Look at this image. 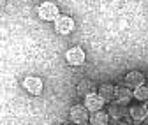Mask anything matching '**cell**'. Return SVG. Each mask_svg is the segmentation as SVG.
I'll return each instance as SVG.
<instances>
[{"mask_svg": "<svg viewBox=\"0 0 148 125\" xmlns=\"http://www.w3.org/2000/svg\"><path fill=\"white\" fill-rule=\"evenodd\" d=\"M37 14H39V18L44 20V21H55L60 16V9L53 2H42V4H39V7H37Z\"/></svg>", "mask_w": 148, "mask_h": 125, "instance_id": "cell-1", "label": "cell"}, {"mask_svg": "<svg viewBox=\"0 0 148 125\" xmlns=\"http://www.w3.org/2000/svg\"><path fill=\"white\" fill-rule=\"evenodd\" d=\"M53 25H55V32H58L62 35H69L74 30V20L71 16H65V14H60L53 21Z\"/></svg>", "mask_w": 148, "mask_h": 125, "instance_id": "cell-2", "label": "cell"}, {"mask_svg": "<svg viewBox=\"0 0 148 125\" xmlns=\"http://www.w3.org/2000/svg\"><path fill=\"white\" fill-rule=\"evenodd\" d=\"M65 60H67V64L72 65V67L83 65V64H85V51H83L79 46H74V48L67 49V53H65Z\"/></svg>", "mask_w": 148, "mask_h": 125, "instance_id": "cell-3", "label": "cell"}, {"mask_svg": "<svg viewBox=\"0 0 148 125\" xmlns=\"http://www.w3.org/2000/svg\"><path fill=\"white\" fill-rule=\"evenodd\" d=\"M69 118L76 123V125H81V123H86L88 122V118H90V113H88V109L85 108V106H72L71 108V111H69Z\"/></svg>", "mask_w": 148, "mask_h": 125, "instance_id": "cell-4", "label": "cell"}, {"mask_svg": "<svg viewBox=\"0 0 148 125\" xmlns=\"http://www.w3.org/2000/svg\"><path fill=\"white\" fill-rule=\"evenodd\" d=\"M102 106H104V99L95 92V94H90L85 97V108L88 109V113H95V111H102Z\"/></svg>", "mask_w": 148, "mask_h": 125, "instance_id": "cell-5", "label": "cell"}, {"mask_svg": "<svg viewBox=\"0 0 148 125\" xmlns=\"http://www.w3.org/2000/svg\"><path fill=\"white\" fill-rule=\"evenodd\" d=\"M23 86L27 88V92L32 94V95H41V94H42V88H44L42 79H41V78H35V76H28V78H25Z\"/></svg>", "mask_w": 148, "mask_h": 125, "instance_id": "cell-6", "label": "cell"}, {"mask_svg": "<svg viewBox=\"0 0 148 125\" xmlns=\"http://www.w3.org/2000/svg\"><path fill=\"white\" fill-rule=\"evenodd\" d=\"M141 85H145V74L143 72H139V70H131V72H127V76H125V86L127 88H136L138 86H141Z\"/></svg>", "mask_w": 148, "mask_h": 125, "instance_id": "cell-7", "label": "cell"}, {"mask_svg": "<svg viewBox=\"0 0 148 125\" xmlns=\"http://www.w3.org/2000/svg\"><path fill=\"white\" fill-rule=\"evenodd\" d=\"M131 99H132L131 88H127V86H116V90H115V100H116V104L127 106L129 102H131Z\"/></svg>", "mask_w": 148, "mask_h": 125, "instance_id": "cell-8", "label": "cell"}, {"mask_svg": "<svg viewBox=\"0 0 148 125\" xmlns=\"http://www.w3.org/2000/svg\"><path fill=\"white\" fill-rule=\"evenodd\" d=\"M95 90H97V86H95V83L92 79H81L78 83V88H76L78 95H81V97H86L90 94H95Z\"/></svg>", "mask_w": 148, "mask_h": 125, "instance_id": "cell-9", "label": "cell"}, {"mask_svg": "<svg viewBox=\"0 0 148 125\" xmlns=\"http://www.w3.org/2000/svg\"><path fill=\"white\" fill-rule=\"evenodd\" d=\"M129 115L132 116L134 122L141 123V122H145V118L148 116V111H146V108H145V104H136V106H131V111H129Z\"/></svg>", "mask_w": 148, "mask_h": 125, "instance_id": "cell-10", "label": "cell"}, {"mask_svg": "<svg viewBox=\"0 0 148 125\" xmlns=\"http://www.w3.org/2000/svg\"><path fill=\"white\" fill-rule=\"evenodd\" d=\"M115 90H116V86L106 83V85H101L97 88V94L104 99V102H109V100H115Z\"/></svg>", "mask_w": 148, "mask_h": 125, "instance_id": "cell-11", "label": "cell"}, {"mask_svg": "<svg viewBox=\"0 0 148 125\" xmlns=\"http://www.w3.org/2000/svg\"><path fill=\"white\" fill-rule=\"evenodd\" d=\"M90 125H108L109 122V115L104 111H95V113H90Z\"/></svg>", "mask_w": 148, "mask_h": 125, "instance_id": "cell-12", "label": "cell"}, {"mask_svg": "<svg viewBox=\"0 0 148 125\" xmlns=\"http://www.w3.org/2000/svg\"><path fill=\"white\" fill-rule=\"evenodd\" d=\"M108 115H109L111 118H115V120H120V118H123V116L127 115V108H125V106H120V104L111 106L109 111H108Z\"/></svg>", "mask_w": 148, "mask_h": 125, "instance_id": "cell-13", "label": "cell"}, {"mask_svg": "<svg viewBox=\"0 0 148 125\" xmlns=\"http://www.w3.org/2000/svg\"><path fill=\"white\" fill-rule=\"evenodd\" d=\"M132 97L134 99H138V100H148V85H141V86H138L136 90L132 92Z\"/></svg>", "mask_w": 148, "mask_h": 125, "instance_id": "cell-14", "label": "cell"}, {"mask_svg": "<svg viewBox=\"0 0 148 125\" xmlns=\"http://www.w3.org/2000/svg\"><path fill=\"white\" fill-rule=\"evenodd\" d=\"M145 108H146V111H148V100H145Z\"/></svg>", "mask_w": 148, "mask_h": 125, "instance_id": "cell-15", "label": "cell"}, {"mask_svg": "<svg viewBox=\"0 0 148 125\" xmlns=\"http://www.w3.org/2000/svg\"><path fill=\"white\" fill-rule=\"evenodd\" d=\"M120 125H131V123H120Z\"/></svg>", "mask_w": 148, "mask_h": 125, "instance_id": "cell-16", "label": "cell"}, {"mask_svg": "<svg viewBox=\"0 0 148 125\" xmlns=\"http://www.w3.org/2000/svg\"><path fill=\"white\" fill-rule=\"evenodd\" d=\"M81 125H90V123H88V122H86V123H81Z\"/></svg>", "mask_w": 148, "mask_h": 125, "instance_id": "cell-17", "label": "cell"}, {"mask_svg": "<svg viewBox=\"0 0 148 125\" xmlns=\"http://www.w3.org/2000/svg\"><path fill=\"white\" fill-rule=\"evenodd\" d=\"M62 125H67V123H62Z\"/></svg>", "mask_w": 148, "mask_h": 125, "instance_id": "cell-18", "label": "cell"}, {"mask_svg": "<svg viewBox=\"0 0 148 125\" xmlns=\"http://www.w3.org/2000/svg\"><path fill=\"white\" fill-rule=\"evenodd\" d=\"M108 125H109V123H108Z\"/></svg>", "mask_w": 148, "mask_h": 125, "instance_id": "cell-19", "label": "cell"}]
</instances>
